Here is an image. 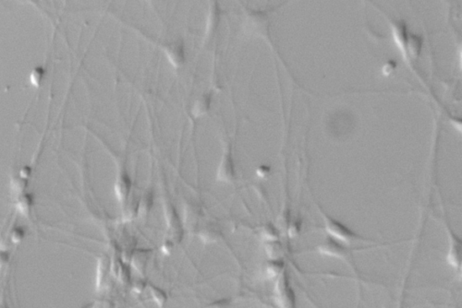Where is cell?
<instances>
[{
    "mask_svg": "<svg viewBox=\"0 0 462 308\" xmlns=\"http://www.w3.org/2000/svg\"><path fill=\"white\" fill-rule=\"evenodd\" d=\"M324 221L326 231L337 240H341L344 243H349L358 238L354 232L350 231L347 226L342 224V222L336 221L334 219L329 218L324 215Z\"/></svg>",
    "mask_w": 462,
    "mask_h": 308,
    "instance_id": "1",
    "label": "cell"
},
{
    "mask_svg": "<svg viewBox=\"0 0 462 308\" xmlns=\"http://www.w3.org/2000/svg\"><path fill=\"white\" fill-rule=\"evenodd\" d=\"M276 298L281 308H292L293 294L285 277L281 278L277 283Z\"/></svg>",
    "mask_w": 462,
    "mask_h": 308,
    "instance_id": "2",
    "label": "cell"
},
{
    "mask_svg": "<svg viewBox=\"0 0 462 308\" xmlns=\"http://www.w3.org/2000/svg\"><path fill=\"white\" fill-rule=\"evenodd\" d=\"M448 260L449 263L453 268H461L462 261V245L459 240L456 238L451 237V243L449 246V253H448Z\"/></svg>",
    "mask_w": 462,
    "mask_h": 308,
    "instance_id": "3",
    "label": "cell"
},
{
    "mask_svg": "<svg viewBox=\"0 0 462 308\" xmlns=\"http://www.w3.org/2000/svg\"><path fill=\"white\" fill-rule=\"evenodd\" d=\"M33 204L34 197L31 193H21L17 202V209L20 213L27 215L31 211Z\"/></svg>",
    "mask_w": 462,
    "mask_h": 308,
    "instance_id": "4",
    "label": "cell"
},
{
    "mask_svg": "<svg viewBox=\"0 0 462 308\" xmlns=\"http://www.w3.org/2000/svg\"><path fill=\"white\" fill-rule=\"evenodd\" d=\"M234 174V169H233V163L230 155H227L224 160L222 162V167L220 168V173L219 176L222 180H230L233 177Z\"/></svg>",
    "mask_w": 462,
    "mask_h": 308,
    "instance_id": "5",
    "label": "cell"
},
{
    "mask_svg": "<svg viewBox=\"0 0 462 308\" xmlns=\"http://www.w3.org/2000/svg\"><path fill=\"white\" fill-rule=\"evenodd\" d=\"M149 291L155 304L158 306L159 308H163L165 306V302L167 300V295L165 291L153 285L149 286Z\"/></svg>",
    "mask_w": 462,
    "mask_h": 308,
    "instance_id": "6",
    "label": "cell"
},
{
    "mask_svg": "<svg viewBox=\"0 0 462 308\" xmlns=\"http://www.w3.org/2000/svg\"><path fill=\"white\" fill-rule=\"evenodd\" d=\"M108 264L107 261L102 259L100 261L98 268V275H97V288L101 289L103 283L106 279V276L108 274Z\"/></svg>",
    "mask_w": 462,
    "mask_h": 308,
    "instance_id": "7",
    "label": "cell"
},
{
    "mask_svg": "<svg viewBox=\"0 0 462 308\" xmlns=\"http://www.w3.org/2000/svg\"><path fill=\"white\" fill-rule=\"evenodd\" d=\"M45 70L43 68V67H35L34 68L31 74H30V81H31V84L34 86V87H39L43 80H44V77H45Z\"/></svg>",
    "mask_w": 462,
    "mask_h": 308,
    "instance_id": "8",
    "label": "cell"
},
{
    "mask_svg": "<svg viewBox=\"0 0 462 308\" xmlns=\"http://www.w3.org/2000/svg\"><path fill=\"white\" fill-rule=\"evenodd\" d=\"M146 253L145 251H139L137 253H136L135 255H133V262L134 268L136 269L137 271H138L139 273H141L143 270H144V267L146 265Z\"/></svg>",
    "mask_w": 462,
    "mask_h": 308,
    "instance_id": "9",
    "label": "cell"
},
{
    "mask_svg": "<svg viewBox=\"0 0 462 308\" xmlns=\"http://www.w3.org/2000/svg\"><path fill=\"white\" fill-rule=\"evenodd\" d=\"M129 188H130V182L127 178V175L124 174L123 176H121L120 181L118 184V190H117L119 193V196L121 199L126 198L127 193L129 192Z\"/></svg>",
    "mask_w": 462,
    "mask_h": 308,
    "instance_id": "10",
    "label": "cell"
},
{
    "mask_svg": "<svg viewBox=\"0 0 462 308\" xmlns=\"http://www.w3.org/2000/svg\"><path fill=\"white\" fill-rule=\"evenodd\" d=\"M26 186H27V180L22 178L19 175L14 177L12 181H11L12 189L16 193H19V194L23 193V192L25 191Z\"/></svg>",
    "mask_w": 462,
    "mask_h": 308,
    "instance_id": "11",
    "label": "cell"
},
{
    "mask_svg": "<svg viewBox=\"0 0 462 308\" xmlns=\"http://www.w3.org/2000/svg\"><path fill=\"white\" fill-rule=\"evenodd\" d=\"M408 41V50L410 51V53H411V56H417L419 51H420V48H421V40L420 38L416 36V35H412L411 36V39L410 40H407Z\"/></svg>",
    "mask_w": 462,
    "mask_h": 308,
    "instance_id": "12",
    "label": "cell"
},
{
    "mask_svg": "<svg viewBox=\"0 0 462 308\" xmlns=\"http://www.w3.org/2000/svg\"><path fill=\"white\" fill-rule=\"evenodd\" d=\"M25 237V231L21 227H16L10 231V240L13 243H19Z\"/></svg>",
    "mask_w": 462,
    "mask_h": 308,
    "instance_id": "13",
    "label": "cell"
},
{
    "mask_svg": "<svg viewBox=\"0 0 462 308\" xmlns=\"http://www.w3.org/2000/svg\"><path fill=\"white\" fill-rule=\"evenodd\" d=\"M230 301L227 298H222L209 304L205 308H228Z\"/></svg>",
    "mask_w": 462,
    "mask_h": 308,
    "instance_id": "14",
    "label": "cell"
},
{
    "mask_svg": "<svg viewBox=\"0 0 462 308\" xmlns=\"http://www.w3.org/2000/svg\"><path fill=\"white\" fill-rule=\"evenodd\" d=\"M91 308H113V304L108 300H100L91 304Z\"/></svg>",
    "mask_w": 462,
    "mask_h": 308,
    "instance_id": "15",
    "label": "cell"
},
{
    "mask_svg": "<svg viewBox=\"0 0 462 308\" xmlns=\"http://www.w3.org/2000/svg\"><path fill=\"white\" fill-rule=\"evenodd\" d=\"M9 260V254L6 251L0 250V269L7 265Z\"/></svg>",
    "mask_w": 462,
    "mask_h": 308,
    "instance_id": "16",
    "label": "cell"
},
{
    "mask_svg": "<svg viewBox=\"0 0 462 308\" xmlns=\"http://www.w3.org/2000/svg\"><path fill=\"white\" fill-rule=\"evenodd\" d=\"M31 172H32L31 167H24L20 170L19 176H21L22 178H25V179L27 180L30 177Z\"/></svg>",
    "mask_w": 462,
    "mask_h": 308,
    "instance_id": "17",
    "label": "cell"
},
{
    "mask_svg": "<svg viewBox=\"0 0 462 308\" xmlns=\"http://www.w3.org/2000/svg\"><path fill=\"white\" fill-rule=\"evenodd\" d=\"M146 288V283L143 282V281H138V282L136 283L134 285V291L137 293V294H140L141 292H143V290Z\"/></svg>",
    "mask_w": 462,
    "mask_h": 308,
    "instance_id": "18",
    "label": "cell"
},
{
    "mask_svg": "<svg viewBox=\"0 0 462 308\" xmlns=\"http://www.w3.org/2000/svg\"><path fill=\"white\" fill-rule=\"evenodd\" d=\"M394 64H393L392 62L387 63V64L384 66V69H383L384 74H385V75H388V74L394 70Z\"/></svg>",
    "mask_w": 462,
    "mask_h": 308,
    "instance_id": "19",
    "label": "cell"
},
{
    "mask_svg": "<svg viewBox=\"0 0 462 308\" xmlns=\"http://www.w3.org/2000/svg\"><path fill=\"white\" fill-rule=\"evenodd\" d=\"M83 308H91V304H89V305H86L84 306Z\"/></svg>",
    "mask_w": 462,
    "mask_h": 308,
    "instance_id": "20",
    "label": "cell"
},
{
    "mask_svg": "<svg viewBox=\"0 0 462 308\" xmlns=\"http://www.w3.org/2000/svg\"></svg>",
    "mask_w": 462,
    "mask_h": 308,
    "instance_id": "21",
    "label": "cell"
}]
</instances>
